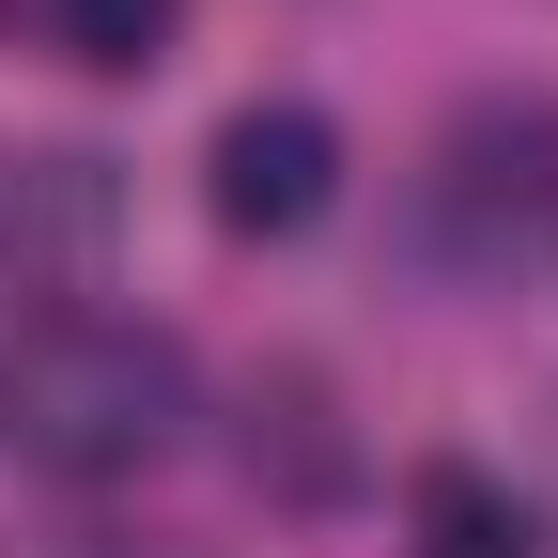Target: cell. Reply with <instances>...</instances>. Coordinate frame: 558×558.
<instances>
[{"mask_svg":"<svg viewBox=\"0 0 558 558\" xmlns=\"http://www.w3.org/2000/svg\"><path fill=\"white\" fill-rule=\"evenodd\" d=\"M0 418H16L32 465L124 481V465H156L186 435V341L171 326H47L16 357V388H0Z\"/></svg>","mask_w":558,"mask_h":558,"instance_id":"obj_1","label":"cell"},{"mask_svg":"<svg viewBox=\"0 0 558 558\" xmlns=\"http://www.w3.org/2000/svg\"><path fill=\"white\" fill-rule=\"evenodd\" d=\"M418 233H435L450 264H481V279L543 264V248H558V109H497V94H481V109L435 140Z\"/></svg>","mask_w":558,"mask_h":558,"instance_id":"obj_2","label":"cell"},{"mask_svg":"<svg viewBox=\"0 0 558 558\" xmlns=\"http://www.w3.org/2000/svg\"><path fill=\"white\" fill-rule=\"evenodd\" d=\"M326 171H341V124L326 109H295V94H264V109H233L218 124V218L233 233H311L326 218Z\"/></svg>","mask_w":558,"mask_h":558,"instance_id":"obj_3","label":"cell"},{"mask_svg":"<svg viewBox=\"0 0 558 558\" xmlns=\"http://www.w3.org/2000/svg\"><path fill=\"white\" fill-rule=\"evenodd\" d=\"M109 248V156H0V264H94Z\"/></svg>","mask_w":558,"mask_h":558,"instance_id":"obj_4","label":"cell"},{"mask_svg":"<svg viewBox=\"0 0 558 558\" xmlns=\"http://www.w3.org/2000/svg\"><path fill=\"white\" fill-rule=\"evenodd\" d=\"M418 558H527V512L481 465H418Z\"/></svg>","mask_w":558,"mask_h":558,"instance_id":"obj_5","label":"cell"},{"mask_svg":"<svg viewBox=\"0 0 558 558\" xmlns=\"http://www.w3.org/2000/svg\"><path fill=\"white\" fill-rule=\"evenodd\" d=\"M62 16V47L94 62V78H140V62H171V16L186 0H47Z\"/></svg>","mask_w":558,"mask_h":558,"instance_id":"obj_6","label":"cell"}]
</instances>
